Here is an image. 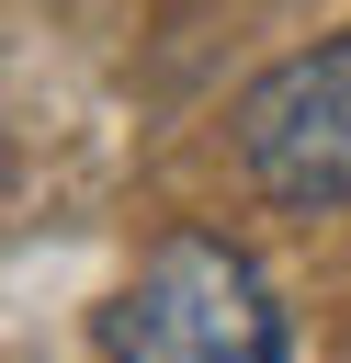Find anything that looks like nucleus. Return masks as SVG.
Wrapping results in <instances>:
<instances>
[{
    "mask_svg": "<svg viewBox=\"0 0 351 363\" xmlns=\"http://www.w3.org/2000/svg\"><path fill=\"white\" fill-rule=\"evenodd\" d=\"M226 125H238V170H249L272 204L340 216V204H351V34L260 68Z\"/></svg>",
    "mask_w": 351,
    "mask_h": 363,
    "instance_id": "2",
    "label": "nucleus"
},
{
    "mask_svg": "<svg viewBox=\"0 0 351 363\" xmlns=\"http://www.w3.org/2000/svg\"><path fill=\"white\" fill-rule=\"evenodd\" d=\"M102 363H283V306L249 250H226L215 227H170L102 306Z\"/></svg>",
    "mask_w": 351,
    "mask_h": 363,
    "instance_id": "1",
    "label": "nucleus"
}]
</instances>
